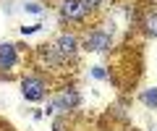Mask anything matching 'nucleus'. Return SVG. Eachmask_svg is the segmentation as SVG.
<instances>
[{"label": "nucleus", "instance_id": "obj_1", "mask_svg": "<svg viewBox=\"0 0 157 131\" xmlns=\"http://www.w3.org/2000/svg\"><path fill=\"white\" fill-rule=\"evenodd\" d=\"M81 102H84V97H81V92L78 89H63L60 94H55V100H52L50 105H47V115L52 113H71V110L81 108Z\"/></svg>", "mask_w": 157, "mask_h": 131}, {"label": "nucleus", "instance_id": "obj_2", "mask_svg": "<svg viewBox=\"0 0 157 131\" xmlns=\"http://www.w3.org/2000/svg\"><path fill=\"white\" fill-rule=\"evenodd\" d=\"M21 94L24 100H29V102H42L47 97V81L45 76H39V74H29L21 79Z\"/></svg>", "mask_w": 157, "mask_h": 131}, {"label": "nucleus", "instance_id": "obj_3", "mask_svg": "<svg viewBox=\"0 0 157 131\" xmlns=\"http://www.w3.org/2000/svg\"><path fill=\"white\" fill-rule=\"evenodd\" d=\"M78 45L86 52H107L110 45H113V34L105 32V29H92V32H86V37Z\"/></svg>", "mask_w": 157, "mask_h": 131}, {"label": "nucleus", "instance_id": "obj_4", "mask_svg": "<svg viewBox=\"0 0 157 131\" xmlns=\"http://www.w3.org/2000/svg\"><path fill=\"white\" fill-rule=\"evenodd\" d=\"M89 16V8L81 0H63L60 3V21H84Z\"/></svg>", "mask_w": 157, "mask_h": 131}, {"label": "nucleus", "instance_id": "obj_5", "mask_svg": "<svg viewBox=\"0 0 157 131\" xmlns=\"http://www.w3.org/2000/svg\"><path fill=\"white\" fill-rule=\"evenodd\" d=\"M52 45H55V50L63 55V60H73V58L78 55V47H81V45H78V40H76V34H68V32L58 34Z\"/></svg>", "mask_w": 157, "mask_h": 131}, {"label": "nucleus", "instance_id": "obj_6", "mask_svg": "<svg viewBox=\"0 0 157 131\" xmlns=\"http://www.w3.org/2000/svg\"><path fill=\"white\" fill-rule=\"evenodd\" d=\"M18 66V47L13 42H0V76Z\"/></svg>", "mask_w": 157, "mask_h": 131}, {"label": "nucleus", "instance_id": "obj_7", "mask_svg": "<svg viewBox=\"0 0 157 131\" xmlns=\"http://www.w3.org/2000/svg\"><path fill=\"white\" fill-rule=\"evenodd\" d=\"M37 55H39V60L47 63L50 68H58V66L66 63V60H63V55L55 50V45H39V47H37Z\"/></svg>", "mask_w": 157, "mask_h": 131}, {"label": "nucleus", "instance_id": "obj_8", "mask_svg": "<svg viewBox=\"0 0 157 131\" xmlns=\"http://www.w3.org/2000/svg\"><path fill=\"white\" fill-rule=\"evenodd\" d=\"M141 26H144V34H147V37L157 40V11L147 13V16L141 18Z\"/></svg>", "mask_w": 157, "mask_h": 131}, {"label": "nucleus", "instance_id": "obj_9", "mask_svg": "<svg viewBox=\"0 0 157 131\" xmlns=\"http://www.w3.org/2000/svg\"><path fill=\"white\" fill-rule=\"evenodd\" d=\"M139 100L147 105V108H155V110H157V87H152V89H144Z\"/></svg>", "mask_w": 157, "mask_h": 131}, {"label": "nucleus", "instance_id": "obj_10", "mask_svg": "<svg viewBox=\"0 0 157 131\" xmlns=\"http://www.w3.org/2000/svg\"><path fill=\"white\" fill-rule=\"evenodd\" d=\"M24 11H29V13H45V6L42 3H24Z\"/></svg>", "mask_w": 157, "mask_h": 131}, {"label": "nucleus", "instance_id": "obj_11", "mask_svg": "<svg viewBox=\"0 0 157 131\" xmlns=\"http://www.w3.org/2000/svg\"><path fill=\"white\" fill-rule=\"evenodd\" d=\"M92 76H94V79H110V74L105 71V66H94V68H92Z\"/></svg>", "mask_w": 157, "mask_h": 131}, {"label": "nucleus", "instance_id": "obj_12", "mask_svg": "<svg viewBox=\"0 0 157 131\" xmlns=\"http://www.w3.org/2000/svg\"><path fill=\"white\" fill-rule=\"evenodd\" d=\"M81 3H84V6L89 8V11H94V8H100V6H105L107 0H81Z\"/></svg>", "mask_w": 157, "mask_h": 131}, {"label": "nucleus", "instance_id": "obj_13", "mask_svg": "<svg viewBox=\"0 0 157 131\" xmlns=\"http://www.w3.org/2000/svg\"><path fill=\"white\" fill-rule=\"evenodd\" d=\"M42 29V24H34V26H21V34L26 37V34H34V32H39Z\"/></svg>", "mask_w": 157, "mask_h": 131}]
</instances>
